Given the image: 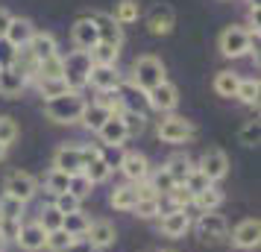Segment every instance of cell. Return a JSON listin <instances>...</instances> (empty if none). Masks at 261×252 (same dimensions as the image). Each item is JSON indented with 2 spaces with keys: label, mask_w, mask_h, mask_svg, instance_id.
Listing matches in <instances>:
<instances>
[{
  "label": "cell",
  "mask_w": 261,
  "mask_h": 252,
  "mask_svg": "<svg viewBox=\"0 0 261 252\" xmlns=\"http://www.w3.org/2000/svg\"><path fill=\"white\" fill-rule=\"evenodd\" d=\"M167 79V71H165V62L153 56V53H144L138 59L132 62V71H129V82L135 88H141L144 94L153 91L155 85H162Z\"/></svg>",
  "instance_id": "6da1fadb"
},
{
  "label": "cell",
  "mask_w": 261,
  "mask_h": 252,
  "mask_svg": "<svg viewBox=\"0 0 261 252\" xmlns=\"http://www.w3.org/2000/svg\"><path fill=\"white\" fill-rule=\"evenodd\" d=\"M83 108H85V97L80 94V91H68V94H62V97L44 100V115H47V120L62 123V126H68V123H80Z\"/></svg>",
  "instance_id": "7a4b0ae2"
},
{
  "label": "cell",
  "mask_w": 261,
  "mask_h": 252,
  "mask_svg": "<svg viewBox=\"0 0 261 252\" xmlns=\"http://www.w3.org/2000/svg\"><path fill=\"white\" fill-rule=\"evenodd\" d=\"M155 135H159V141H165V144H188V141L197 138V126H194V120H188V118L165 115V118L155 123Z\"/></svg>",
  "instance_id": "3957f363"
},
{
  "label": "cell",
  "mask_w": 261,
  "mask_h": 252,
  "mask_svg": "<svg viewBox=\"0 0 261 252\" xmlns=\"http://www.w3.org/2000/svg\"><path fill=\"white\" fill-rule=\"evenodd\" d=\"M252 41L255 38L249 36L244 26H226L223 33L217 36V50L223 53L226 59H241V56L252 53Z\"/></svg>",
  "instance_id": "277c9868"
},
{
  "label": "cell",
  "mask_w": 261,
  "mask_h": 252,
  "mask_svg": "<svg viewBox=\"0 0 261 252\" xmlns=\"http://www.w3.org/2000/svg\"><path fill=\"white\" fill-rule=\"evenodd\" d=\"M65 62V82L71 91H80L83 85H88V73H91V59H88V53L85 50H73L68 56H62Z\"/></svg>",
  "instance_id": "5b68a950"
},
{
  "label": "cell",
  "mask_w": 261,
  "mask_h": 252,
  "mask_svg": "<svg viewBox=\"0 0 261 252\" xmlns=\"http://www.w3.org/2000/svg\"><path fill=\"white\" fill-rule=\"evenodd\" d=\"M3 193L27 205L38 193V182H36V176L27 173V170H12V173L3 179Z\"/></svg>",
  "instance_id": "8992f818"
},
{
  "label": "cell",
  "mask_w": 261,
  "mask_h": 252,
  "mask_svg": "<svg viewBox=\"0 0 261 252\" xmlns=\"http://www.w3.org/2000/svg\"><path fill=\"white\" fill-rule=\"evenodd\" d=\"M194 167L200 170V173H205V179L214 185V182L226 179V173H229V156H226L220 147H208Z\"/></svg>",
  "instance_id": "52a82bcc"
},
{
  "label": "cell",
  "mask_w": 261,
  "mask_h": 252,
  "mask_svg": "<svg viewBox=\"0 0 261 252\" xmlns=\"http://www.w3.org/2000/svg\"><path fill=\"white\" fill-rule=\"evenodd\" d=\"M191 229H197V235L208 243H217V240L229 238V223H226L223 214L217 211H205V214L197 217V223H191Z\"/></svg>",
  "instance_id": "ba28073f"
},
{
  "label": "cell",
  "mask_w": 261,
  "mask_h": 252,
  "mask_svg": "<svg viewBox=\"0 0 261 252\" xmlns=\"http://www.w3.org/2000/svg\"><path fill=\"white\" fill-rule=\"evenodd\" d=\"M120 173L126 176V182H132V185H141V182H147V176L153 173L150 170V158L144 156V153H138V150H126L123 156H120Z\"/></svg>",
  "instance_id": "9c48e42d"
},
{
  "label": "cell",
  "mask_w": 261,
  "mask_h": 252,
  "mask_svg": "<svg viewBox=\"0 0 261 252\" xmlns=\"http://www.w3.org/2000/svg\"><path fill=\"white\" fill-rule=\"evenodd\" d=\"M53 170H62V173H68V176L83 173V170H85V158H83L80 144H62V147H56V153H53Z\"/></svg>",
  "instance_id": "30bf717a"
},
{
  "label": "cell",
  "mask_w": 261,
  "mask_h": 252,
  "mask_svg": "<svg viewBox=\"0 0 261 252\" xmlns=\"http://www.w3.org/2000/svg\"><path fill=\"white\" fill-rule=\"evenodd\" d=\"M232 246L235 249H258V243H261V223L255 220V217H247V220H241L235 229H232Z\"/></svg>",
  "instance_id": "8fae6325"
},
{
  "label": "cell",
  "mask_w": 261,
  "mask_h": 252,
  "mask_svg": "<svg viewBox=\"0 0 261 252\" xmlns=\"http://www.w3.org/2000/svg\"><path fill=\"white\" fill-rule=\"evenodd\" d=\"M147 106L162 111V115H173V108L179 106V88L165 79L162 85H155L153 91H147Z\"/></svg>",
  "instance_id": "7c38bea8"
},
{
  "label": "cell",
  "mask_w": 261,
  "mask_h": 252,
  "mask_svg": "<svg viewBox=\"0 0 261 252\" xmlns=\"http://www.w3.org/2000/svg\"><path fill=\"white\" fill-rule=\"evenodd\" d=\"M176 26V12L170 3H155L153 9L147 12V30L153 36H170Z\"/></svg>",
  "instance_id": "4fadbf2b"
},
{
  "label": "cell",
  "mask_w": 261,
  "mask_h": 252,
  "mask_svg": "<svg viewBox=\"0 0 261 252\" xmlns=\"http://www.w3.org/2000/svg\"><path fill=\"white\" fill-rule=\"evenodd\" d=\"M85 240H88V246L94 252L109 249L118 240V229H115V223H109V220H91L88 223V232H85Z\"/></svg>",
  "instance_id": "5bb4252c"
},
{
  "label": "cell",
  "mask_w": 261,
  "mask_h": 252,
  "mask_svg": "<svg viewBox=\"0 0 261 252\" xmlns=\"http://www.w3.org/2000/svg\"><path fill=\"white\" fill-rule=\"evenodd\" d=\"M159 232L165 238H185L191 232V217L188 211H179V208H170L167 214H159Z\"/></svg>",
  "instance_id": "9a60e30c"
},
{
  "label": "cell",
  "mask_w": 261,
  "mask_h": 252,
  "mask_svg": "<svg viewBox=\"0 0 261 252\" xmlns=\"http://www.w3.org/2000/svg\"><path fill=\"white\" fill-rule=\"evenodd\" d=\"M91 21L97 26V38H100V44H112V47H120L123 44V26L106 12H94L91 15Z\"/></svg>",
  "instance_id": "2e32d148"
},
{
  "label": "cell",
  "mask_w": 261,
  "mask_h": 252,
  "mask_svg": "<svg viewBox=\"0 0 261 252\" xmlns=\"http://www.w3.org/2000/svg\"><path fill=\"white\" fill-rule=\"evenodd\" d=\"M71 41H73V47H76V50H85V53L100 41V38H97V26H94V21H91V15H83V18H76V21H73Z\"/></svg>",
  "instance_id": "e0dca14e"
},
{
  "label": "cell",
  "mask_w": 261,
  "mask_h": 252,
  "mask_svg": "<svg viewBox=\"0 0 261 252\" xmlns=\"http://www.w3.org/2000/svg\"><path fill=\"white\" fill-rule=\"evenodd\" d=\"M44 229L38 226V220H30V223H21L18 235H15V243L24 252H41L44 249Z\"/></svg>",
  "instance_id": "ac0fdd59"
},
{
  "label": "cell",
  "mask_w": 261,
  "mask_h": 252,
  "mask_svg": "<svg viewBox=\"0 0 261 252\" xmlns=\"http://www.w3.org/2000/svg\"><path fill=\"white\" fill-rule=\"evenodd\" d=\"M118 97H120V106L123 111H138V115H147V94H144L141 88H135L129 79H123L118 85Z\"/></svg>",
  "instance_id": "d6986e66"
},
{
  "label": "cell",
  "mask_w": 261,
  "mask_h": 252,
  "mask_svg": "<svg viewBox=\"0 0 261 252\" xmlns=\"http://www.w3.org/2000/svg\"><path fill=\"white\" fill-rule=\"evenodd\" d=\"M33 36H36V26H33L30 18H12L9 26H6V36H3V38H6L15 50H21V47L30 44V38H33Z\"/></svg>",
  "instance_id": "ffe728a7"
},
{
  "label": "cell",
  "mask_w": 261,
  "mask_h": 252,
  "mask_svg": "<svg viewBox=\"0 0 261 252\" xmlns=\"http://www.w3.org/2000/svg\"><path fill=\"white\" fill-rule=\"evenodd\" d=\"M97 135H100V141H103V147H123L126 144V126H123V120H120V115H112V118L97 129Z\"/></svg>",
  "instance_id": "44dd1931"
},
{
  "label": "cell",
  "mask_w": 261,
  "mask_h": 252,
  "mask_svg": "<svg viewBox=\"0 0 261 252\" xmlns=\"http://www.w3.org/2000/svg\"><path fill=\"white\" fill-rule=\"evenodd\" d=\"M27 50L33 53V59L36 62H44V59H50V56L59 53V44H56V36H53V33H38L36 30V36L30 38Z\"/></svg>",
  "instance_id": "7402d4cb"
},
{
  "label": "cell",
  "mask_w": 261,
  "mask_h": 252,
  "mask_svg": "<svg viewBox=\"0 0 261 252\" xmlns=\"http://www.w3.org/2000/svg\"><path fill=\"white\" fill-rule=\"evenodd\" d=\"M138 185H132V182H123V185H118L115 191L109 193V205L115 208V211H132L135 208V203H138Z\"/></svg>",
  "instance_id": "603a6c76"
},
{
  "label": "cell",
  "mask_w": 261,
  "mask_h": 252,
  "mask_svg": "<svg viewBox=\"0 0 261 252\" xmlns=\"http://www.w3.org/2000/svg\"><path fill=\"white\" fill-rule=\"evenodd\" d=\"M123 82V76L118 73V68H94L88 73V85L97 91H118V85Z\"/></svg>",
  "instance_id": "cb8c5ba5"
},
{
  "label": "cell",
  "mask_w": 261,
  "mask_h": 252,
  "mask_svg": "<svg viewBox=\"0 0 261 252\" xmlns=\"http://www.w3.org/2000/svg\"><path fill=\"white\" fill-rule=\"evenodd\" d=\"M27 88V76L18 73L15 68H0V97L12 100V97H21V91Z\"/></svg>",
  "instance_id": "d4e9b609"
},
{
  "label": "cell",
  "mask_w": 261,
  "mask_h": 252,
  "mask_svg": "<svg viewBox=\"0 0 261 252\" xmlns=\"http://www.w3.org/2000/svg\"><path fill=\"white\" fill-rule=\"evenodd\" d=\"M118 56H120V47L100 44V41L88 50V59H91V65H94V68H118Z\"/></svg>",
  "instance_id": "484cf974"
},
{
  "label": "cell",
  "mask_w": 261,
  "mask_h": 252,
  "mask_svg": "<svg viewBox=\"0 0 261 252\" xmlns=\"http://www.w3.org/2000/svg\"><path fill=\"white\" fill-rule=\"evenodd\" d=\"M238 82H241V76H238L235 71H217V73H214L212 88H214V94H217V97L232 100V97H235V91H238Z\"/></svg>",
  "instance_id": "4316f807"
},
{
  "label": "cell",
  "mask_w": 261,
  "mask_h": 252,
  "mask_svg": "<svg viewBox=\"0 0 261 252\" xmlns=\"http://www.w3.org/2000/svg\"><path fill=\"white\" fill-rule=\"evenodd\" d=\"M165 170L170 173V179L176 182V185H182V182L188 179V173L194 170V161H191L185 153H176V156H170L165 161Z\"/></svg>",
  "instance_id": "83f0119b"
},
{
  "label": "cell",
  "mask_w": 261,
  "mask_h": 252,
  "mask_svg": "<svg viewBox=\"0 0 261 252\" xmlns=\"http://www.w3.org/2000/svg\"><path fill=\"white\" fill-rule=\"evenodd\" d=\"M112 118L106 108L100 106V103H85V108H83V115H80V123H83L85 129H91V132H97L106 120Z\"/></svg>",
  "instance_id": "f1b7e54d"
},
{
  "label": "cell",
  "mask_w": 261,
  "mask_h": 252,
  "mask_svg": "<svg viewBox=\"0 0 261 252\" xmlns=\"http://www.w3.org/2000/svg\"><path fill=\"white\" fill-rule=\"evenodd\" d=\"M223 200H226L223 191H220L217 185H208L202 193H197V197H194V203H191V205H197L202 214H205V211H217V208L223 205Z\"/></svg>",
  "instance_id": "f546056e"
},
{
  "label": "cell",
  "mask_w": 261,
  "mask_h": 252,
  "mask_svg": "<svg viewBox=\"0 0 261 252\" xmlns=\"http://www.w3.org/2000/svg\"><path fill=\"white\" fill-rule=\"evenodd\" d=\"M88 214H85L83 208L80 211H73V214H65L62 217V229L71 235V238H85V232H88Z\"/></svg>",
  "instance_id": "4dcf8cb0"
},
{
  "label": "cell",
  "mask_w": 261,
  "mask_h": 252,
  "mask_svg": "<svg viewBox=\"0 0 261 252\" xmlns=\"http://www.w3.org/2000/svg\"><path fill=\"white\" fill-rule=\"evenodd\" d=\"M138 15H141V3H138V0H120L118 6H115V12H112V18H115L120 26H129V24L138 21Z\"/></svg>",
  "instance_id": "1f68e13d"
},
{
  "label": "cell",
  "mask_w": 261,
  "mask_h": 252,
  "mask_svg": "<svg viewBox=\"0 0 261 252\" xmlns=\"http://www.w3.org/2000/svg\"><path fill=\"white\" fill-rule=\"evenodd\" d=\"M132 214L141 220H153L162 214V197H138V203L132 208Z\"/></svg>",
  "instance_id": "d6a6232c"
},
{
  "label": "cell",
  "mask_w": 261,
  "mask_h": 252,
  "mask_svg": "<svg viewBox=\"0 0 261 252\" xmlns=\"http://www.w3.org/2000/svg\"><path fill=\"white\" fill-rule=\"evenodd\" d=\"M62 73H65V62H62V56L56 53V56H50V59L38 62L36 79H59ZM62 79H65V76H62Z\"/></svg>",
  "instance_id": "836d02e7"
},
{
  "label": "cell",
  "mask_w": 261,
  "mask_h": 252,
  "mask_svg": "<svg viewBox=\"0 0 261 252\" xmlns=\"http://www.w3.org/2000/svg\"><path fill=\"white\" fill-rule=\"evenodd\" d=\"M147 185L153 188V193H155V197H162V193L167 197V193H170L173 188H176V182L170 179V173H167L165 167H159L155 173H150V176H147Z\"/></svg>",
  "instance_id": "e575fe53"
},
{
  "label": "cell",
  "mask_w": 261,
  "mask_h": 252,
  "mask_svg": "<svg viewBox=\"0 0 261 252\" xmlns=\"http://www.w3.org/2000/svg\"><path fill=\"white\" fill-rule=\"evenodd\" d=\"M258 94H261L258 79H241V82H238L235 97L244 103V106H258Z\"/></svg>",
  "instance_id": "d590c367"
},
{
  "label": "cell",
  "mask_w": 261,
  "mask_h": 252,
  "mask_svg": "<svg viewBox=\"0 0 261 252\" xmlns=\"http://www.w3.org/2000/svg\"><path fill=\"white\" fill-rule=\"evenodd\" d=\"M18 138H21V126H18V120L9 118V115H0V144L12 147Z\"/></svg>",
  "instance_id": "8d00e7d4"
},
{
  "label": "cell",
  "mask_w": 261,
  "mask_h": 252,
  "mask_svg": "<svg viewBox=\"0 0 261 252\" xmlns=\"http://www.w3.org/2000/svg\"><path fill=\"white\" fill-rule=\"evenodd\" d=\"M83 173L88 176V182H91V185H100V182H106L109 176H112V167H109L106 161H103V158L97 156V158H91V161L85 164Z\"/></svg>",
  "instance_id": "74e56055"
},
{
  "label": "cell",
  "mask_w": 261,
  "mask_h": 252,
  "mask_svg": "<svg viewBox=\"0 0 261 252\" xmlns=\"http://www.w3.org/2000/svg\"><path fill=\"white\" fill-rule=\"evenodd\" d=\"M38 85V94L44 97V100H53V97H62V94H68L71 88H68V82L65 79H36Z\"/></svg>",
  "instance_id": "f35d334b"
},
{
  "label": "cell",
  "mask_w": 261,
  "mask_h": 252,
  "mask_svg": "<svg viewBox=\"0 0 261 252\" xmlns=\"http://www.w3.org/2000/svg\"><path fill=\"white\" fill-rule=\"evenodd\" d=\"M73 240L76 238H71L65 229H56V232H47V235H44V249L47 252H65Z\"/></svg>",
  "instance_id": "ab89813d"
},
{
  "label": "cell",
  "mask_w": 261,
  "mask_h": 252,
  "mask_svg": "<svg viewBox=\"0 0 261 252\" xmlns=\"http://www.w3.org/2000/svg\"><path fill=\"white\" fill-rule=\"evenodd\" d=\"M261 141V126H258V120H247L241 129H238V144H244V147H258Z\"/></svg>",
  "instance_id": "60d3db41"
},
{
  "label": "cell",
  "mask_w": 261,
  "mask_h": 252,
  "mask_svg": "<svg viewBox=\"0 0 261 252\" xmlns=\"http://www.w3.org/2000/svg\"><path fill=\"white\" fill-rule=\"evenodd\" d=\"M68 173H62V170H53L50 167V173L44 176V188H47V193H53V197H59V193L68 191Z\"/></svg>",
  "instance_id": "b9f144b4"
},
{
  "label": "cell",
  "mask_w": 261,
  "mask_h": 252,
  "mask_svg": "<svg viewBox=\"0 0 261 252\" xmlns=\"http://www.w3.org/2000/svg\"><path fill=\"white\" fill-rule=\"evenodd\" d=\"M120 120H123V126H126V135H129V138L141 135L144 126H147V115H138V111H120Z\"/></svg>",
  "instance_id": "7bdbcfd3"
},
{
  "label": "cell",
  "mask_w": 261,
  "mask_h": 252,
  "mask_svg": "<svg viewBox=\"0 0 261 252\" xmlns=\"http://www.w3.org/2000/svg\"><path fill=\"white\" fill-rule=\"evenodd\" d=\"M24 217V203H18L12 197H0V220H21Z\"/></svg>",
  "instance_id": "ee69618b"
},
{
  "label": "cell",
  "mask_w": 261,
  "mask_h": 252,
  "mask_svg": "<svg viewBox=\"0 0 261 252\" xmlns=\"http://www.w3.org/2000/svg\"><path fill=\"white\" fill-rule=\"evenodd\" d=\"M91 188H94V185L88 182V176H85V173H76V176H71V179H68V193H73L80 203H83L85 197H91Z\"/></svg>",
  "instance_id": "f6af8a7d"
},
{
  "label": "cell",
  "mask_w": 261,
  "mask_h": 252,
  "mask_svg": "<svg viewBox=\"0 0 261 252\" xmlns=\"http://www.w3.org/2000/svg\"><path fill=\"white\" fill-rule=\"evenodd\" d=\"M53 208H56V211L65 217V214H73V211H80V208H83V203H80L73 193L65 191V193H59V197H53Z\"/></svg>",
  "instance_id": "bcb514c9"
},
{
  "label": "cell",
  "mask_w": 261,
  "mask_h": 252,
  "mask_svg": "<svg viewBox=\"0 0 261 252\" xmlns=\"http://www.w3.org/2000/svg\"><path fill=\"white\" fill-rule=\"evenodd\" d=\"M208 185H212V182L205 179V173H200L197 167L191 170V173H188V179L182 182V188H185V191H188L191 197H197V193H202L205 188H208Z\"/></svg>",
  "instance_id": "7dc6e473"
},
{
  "label": "cell",
  "mask_w": 261,
  "mask_h": 252,
  "mask_svg": "<svg viewBox=\"0 0 261 252\" xmlns=\"http://www.w3.org/2000/svg\"><path fill=\"white\" fill-rule=\"evenodd\" d=\"M38 226L44 229V232H56V229H62V214L53 205H47V208H41V214H38Z\"/></svg>",
  "instance_id": "c3c4849f"
},
{
  "label": "cell",
  "mask_w": 261,
  "mask_h": 252,
  "mask_svg": "<svg viewBox=\"0 0 261 252\" xmlns=\"http://www.w3.org/2000/svg\"><path fill=\"white\" fill-rule=\"evenodd\" d=\"M167 197H170V203H173V208H179V211H188V208H191V203H194V197H191V193L185 191L182 185H176V188H173V191L167 193Z\"/></svg>",
  "instance_id": "681fc988"
},
{
  "label": "cell",
  "mask_w": 261,
  "mask_h": 252,
  "mask_svg": "<svg viewBox=\"0 0 261 252\" xmlns=\"http://www.w3.org/2000/svg\"><path fill=\"white\" fill-rule=\"evenodd\" d=\"M97 103H100V106L106 108L109 115H120V111H123L118 91H100V100H97Z\"/></svg>",
  "instance_id": "f907efd6"
},
{
  "label": "cell",
  "mask_w": 261,
  "mask_h": 252,
  "mask_svg": "<svg viewBox=\"0 0 261 252\" xmlns=\"http://www.w3.org/2000/svg\"><path fill=\"white\" fill-rule=\"evenodd\" d=\"M21 223L24 220H0V238L6 240H15V235H18V229H21Z\"/></svg>",
  "instance_id": "816d5d0a"
},
{
  "label": "cell",
  "mask_w": 261,
  "mask_h": 252,
  "mask_svg": "<svg viewBox=\"0 0 261 252\" xmlns=\"http://www.w3.org/2000/svg\"><path fill=\"white\" fill-rule=\"evenodd\" d=\"M15 53H18V50H15L6 38H0V68H12Z\"/></svg>",
  "instance_id": "f5cc1de1"
},
{
  "label": "cell",
  "mask_w": 261,
  "mask_h": 252,
  "mask_svg": "<svg viewBox=\"0 0 261 252\" xmlns=\"http://www.w3.org/2000/svg\"><path fill=\"white\" fill-rule=\"evenodd\" d=\"M65 252H94V249L88 246V240H85V238H76V240H73V243H71V246H68Z\"/></svg>",
  "instance_id": "db71d44e"
},
{
  "label": "cell",
  "mask_w": 261,
  "mask_h": 252,
  "mask_svg": "<svg viewBox=\"0 0 261 252\" xmlns=\"http://www.w3.org/2000/svg\"><path fill=\"white\" fill-rule=\"evenodd\" d=\"M9 21H12V15L6 12V9H0V38L6 36V26H9Z\"/></svg>",
  "instance_id": "11a10c76"
},
{
  "label": "cell",
  "mask_w": 261,
  "mask_h": 252,
  "mask_svg": "<svg viewBox=\"0 0 261 252\" xmlns=\"http://www.w3.org/2000/svg\"><path fill=\"white\" fill-rule=\"evenodd\" d=\"M6 150H9V147H3V144H0V161L6 158Z\"/></svg>",
  "instance_id": "9f6ffc18"
},
{
  "label": "cell",
  "mask_w": 261,
  "mask_h": 252,
  "mask_svg": "<svg viewBox=\"0 0 261 252\" xmlns=\"http://www.w3.org/2000/svg\"><path fill=\"white\" fill-rule=\"evenodd\" d=\"M162 252H170V249H162Z\"/></svg>",
  "instance_id": "6f0895ef"
}]
</instances>
